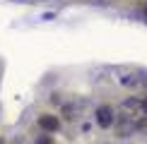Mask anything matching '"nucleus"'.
<instances>
[{
	"instance_id": "nucleus-1",
	"label": "nucleus",
	"mask_w": 147,
	"mask_h": 144,
	"mask_svg": "<svg viewBox=\"0 0 147 144\" xmlns=\"http://www.w3.org/2000/svg\"><path fill=\"white\" fill-rule=\"evenodd\" d=\"M121 113H123V120H128L133 125H140L147 118V111H145L142 101H138V99H125L121 103Z\"/></svg>"
},
{
	"instance_id": "nucleus-2",
	"label": "nucleus",
	"mask_w": 147,
	"mask_h": 144,
	"mask_svg": "<svg viewBox=\"0 0 147 144\" xmlns=\"http://www.w3.org/2000/svg\"><path fill=\"white\" fill-rule=\"evenodd\" d=\"M96 123H99V127H111V125L116 123L113 108L111 106H99L96 108Z\"/></svg>"
},
{
	"instance_id": "nucleus-3",
	"label": "nucleus",
	"mask_w": 147,
	"mask_h": 144,
	"mask_svg": "<svg viewBox=\"0 0 147 144\" xmlns=\"http://www.w3.org/2000/svg\"><path fill=\"white\" fill-rule=\"evenodd\" d=\"M39 127L46 130V132H56V130L60 127V123H58L56 115H41V118H39Z\"/></svg>"
},
{
	"instance_id": "nucleus-4",
	"label": "nucleus",
	"mask_w": 147,
	"mask_h": 144,
	"mask_svg": "<svg viewBox=\"0 0 147 144\" xmlns=\"http://www.w3.org/2000/svg\"><path fill=\"white\" fill-rule=\"evenodd\" d=\"M36 144H53V139H51V137H48V135H44V137H41V139L36 142Z\"/></svg>"
},
{
	"instance_id": "nucleus-5",
	"label": "nucleus",
	"mask_w": 147,
	"mask_h": 144,
	"mask_svg": "<svg viewBox=\"0 0 147 144\" xmlns=\"http://www.w3.org/2000/svg\"><path fill=\"white\" fill-rule=\"evenodd\" d=\"M145 15H147V10H145Z\"/></svg>"
},
{
	"instance_id": "nucleus-6",
	"label": "nucleus",
	"mask_w": 147,
	"mask_h": 144,
	"mask_svg": "<svg viewBox=\"0 0 147 144\" xmlns=\"http://www.w3.org/2000/svg\"><path fill=\"white\" fill-rule=\"evenodd\" d=\"M0 144H3V142H0Z\"/></svg>"
}]
</instances>
